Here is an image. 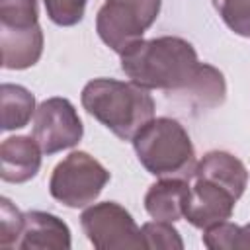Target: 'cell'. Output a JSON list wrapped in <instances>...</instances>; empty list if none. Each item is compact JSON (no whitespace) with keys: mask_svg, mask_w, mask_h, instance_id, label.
I'll use <instances>...</instances> for the list:
<instances>
[{"mask_svg":"<svg viewBox=\"0 0 250 250\" xmlns=\"http://www.w3.org/2000/svg\"><path fill=\"white\" fill-rule=\"evenodd\" d=\"M201 62L197 53L182 37H154L139 41L121 55V68L131 82L146 90L186 92Z\"/></svg>","mask_w":250,"mask_h":250,"instance_id":"6da1fadb","label":"cell"},{"mask_svg":"<svg viewBox=\"0 0 250 250\" xmlns=\"http://www.w3.org/2000/svg\"><path fill=\"white\" fill-rule=\"evenodd\" d=\"M84 109L123 141L154 119V100L146 88L113 78L90 80L82 90Z\"/></svg>","mask_w":250,"mask_h":250,"instance_id":"7a4b0ae2","label":"cell"},{"mask_svg":"<svg viewBox=\"0 0 250 250\" xmlns=\"http://www.w3.org/2000/svg\"><path fill=\"white\" fill-rule=\"evenodd\" d=\"M133 148L139 162L156 178H193L195 150L188 131L176 119L148 121L133 137Z\"/></svg>","mask_w":250,"mask_h":250,"instance_id":"3957f363","label":"cell"},{"mask_svg":"<svg viewBox=\"0 0 250 250\" xmlns=\"http://www.w3.org/2000/svg\"><path fill=\"white\" fill-rule=\"evenodd\" d=\"M158 12L160 0H105L98 12L96 29L109 49L123 55L143 39Z\"/></svg>","mask_w":250,"mask_h":250,"instance_id":"277c9868","label":"cell"},{"mask_svg":"<svg viewBox=\"0 0 250 250\" xmlns=\"http://www.w3.org/2000/svg\"><path fill=\"white\" fill-rule=\"evenodd\" d=\"M109 182V172L88 152L76 150L61 160L49 180L51 195L66 207L90 205Z\"/></svg>","mask_w":250,"mask_h":250,"instance_id":"5b68a950","label":"cell"},{"mask_svg":"<svg viewBox=\"0 0 250 250\" xmlns=\"http://www.w3.org/2000/svg\"><path fill=\"white\" fill-rule=\"evenodd\" d=\"M88 240L98 250H139L146 248L143 230L131 213L115 201L88 207L80 217Z\"/></svg>","mask_w":250,"mask_h":250,"instance_id":"8992f818","label":"cell"},{"mask_svg":"<svg viewBox=\"0 0 250 250\" xmlns=\"http://www.w3.org/2000/svg\"><path fill=\"white\" fill-rule=\"evenodd\" d=\"M84 127L66 98H49L41 102L33 115V137L43 154H55L78 145Z\"/></svg>","mask_w":250,"mask_h":250,"instance_id":"52a82bcc","label":"cell"},{"mask_svg":"<svg viewBox=\"0 0 250 250\" xmlns=\"http://www.w3.org/2000/svg\"><path fill=\"white\" fill-rule=\"evenodd\" d=\"M234 203H236V197L223 186L205 178H193L184 219H188L193 227L205 230L209 227L229 221L232 215Z\"/></svg>","mask_w":250,"mask_h":250,"instance_id":"ba28073f","label":"cell"},{"mask_svg":"<svg viewBox=\"0 0 250 250\" xmlns=\"http://www.w3.org/2000/svg\"><path fill=\"white\" fill-rule=\"evenodd\" d=\"M41 146L35 137H10L0 146V176L10 184L31 180L41 166Z\"/></svg>","mask_w":250,"mask_h":250,"instance_id":"9c48e42d","label":"cell"},{"mask_svg":"<svg viewBox=\"0 0 250 250\" xmlns=\"http://www.w3.org/2000/svg\"><path fill=\"white\" fill-rule=\"evenodd\" d=\"M16 248L21 250H66L70 248V230L59 217L43 211L23 215V230Z\"/></svg>","mask_w":250,"mask_h":250,"instance_id":"30bf717a","label":"cell"},{"mask_svg":"<svg viewBox=\"0 0 250 250\" xmlns=\"http://www.w3.org/2000/svg\"><path fill=\"white\" fill-rule=\"evenodd\" d=\"M2 66L10 70H23L33 66L43 53V31L31 27H4L0 25Z\"/></svg>","mask_w":250,"mask_h":250,"instance_id":"8fae6325","label":"cell"},{"mask_svg":"<svg viewBox=\"0 0 250 250\" xmlns=\"http://www.w3.org/2000/svg\"><path fill=\"white\" fill-rule=\"evenodd\" d=\"M189 184L184 178H160L145 195V209L156 221L176 223L184 217L189 197Z\"/></svg>","mask_w":250,"mask_h":250,"instance_id":"7c38bea8","label":"cell"},{"mask_svg":"<svg viewBox=\"0 0 250 250\" xmlns=\"http://www.w3.org/2000/svg\"><path fill=\"white\" fill-rule=\"evenodd\" d=\"M193 178L211 180V182L223 186L225 189H229L238 199L244 193V188L248 182V172L236 156L223 152V150H213V152H207L197 162Z\"/></svg>","mask_w":250,"mask_h":250,"instance_id":"4fadbf2b","label":"cell"},{"mask_svg":"<svg viewBox=\"0 0 250 250\" xmlns=\"http://www.w3.org/2000/svg\"><path fill=\"white\" fill-rule=\"evenodd\" d=\"M0 107H2V129H20L25 127L31 115H35V98L33 94L18 84L0 86Z\"/></svg>","mask_w":250,"mask_h":250,"instance_id":"5bb4252c","label":"cell"},{"mask_svg":"<svg viewBox=\"0 0 250 250\" xmlns=\"http://www.w3.org/2000/svg\"><path fill=\"white\" fill-rule=\"evenodd\" d=\"M186 94L199 107H215L223 104L225 94H227V84H225L223 74L215 66L201 64L193 82L186 90Z\"/></svg>","mask_w":250,"mask_h":250,"instance_id":"9a60e30c","label":"cell"},{"mask_svg":"<svg viewBox=\"0 0 250 250\" xmlns=\"http://www.w3.org/2000/svg\"><path fill=\"white\" fill-rule=\"evenodd\" d=\"M0 25L4 27L37 25V0H0Z\"/></svg>","mask_w":250,"mask_h":250,"instance_id":"2e32d148","label":"cell"},{"mask_svg":"<svg viewBox=\"0 0 250 250\" xmlns=\"http://www.w3.org/2000/svg\"><path fill=\"white\" fill-rule=\"evenodd\" d=\"M213 6L234 33L250 37V0H213Z\"/></svg>","mask_w":250,"mask_h":250,"instance_id":"e0dca14e","label":"cell"},{"mask_svg":"<svg viewBox=\"0 0 250 250\" xmlns=\"http://www.w3.org/2000/svg\"><path fill=\"white\" fill-rule=\"evenodd\" d=\"M23 230V215L18 207L12 205L10 199H0V248H12L18 246L20 236Z\"/></svg>","mask_w":250,"mask_h":250,"instance_id":"ac0fdd59","label":"cell"},{"mask_svg":"<svg viewBox=\"0 0 250 250\" xmlns=\"http://www.w3.org/2000/svg\"><path fill=\"white\" fill-rule=\"evenodd\" d=\"M143 236L146 242V248H176L182 250L184 242L180 238V232L172 227V223L168 221H150L143 225Z\"/></svg>","mask_w":250,"mask_h":250,"instance_id":"d6986e66","label":"cell"},{"mask_svg":"<svg viewBox=\"0 0 250 250\" xmlns=\"http://www.w3.org/2000/svg\"><path fill=\"white\" fill-rule=\"evenodd\" d=\"M47 16L57 25H74L82 20L88 0H43Z\"/></svg>","mask_w":250,"mask_h":250,"instance_id":"ffe728a7","label":"cell"},{"mask_svg":"<svg viewBox=\"0 0 250 250\" xmlns=\"http://www.w3.org/2000/svg\"><path fill=\"white\" fill-rule=\"evenodd\" d=\"M234 250H250V223L244 227H238L236 240H234Z\"/></svg>","mask_w":250,"mask_h":250,"instance_id":"44dd1931","label":"cell"}]
</instances>
